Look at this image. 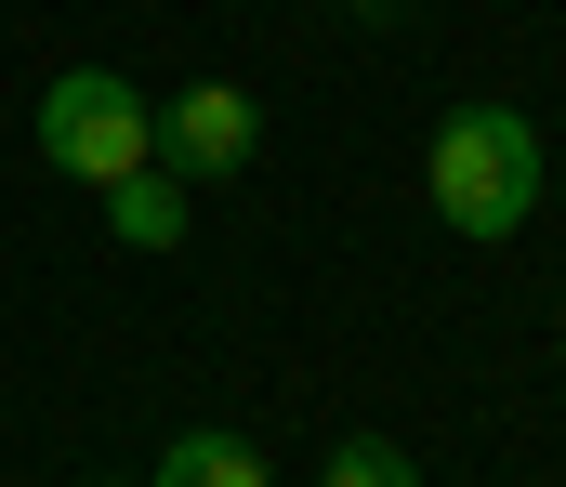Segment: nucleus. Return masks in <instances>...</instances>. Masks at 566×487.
<instances>
[{
    "mask_svg": "<svg viewBox=\"0 0 566 487\" xmlns=\"http://www.w3.org/2000/svg\"><path fill=\"white\" fill-rule=\"evenodd\" d=\"M541 184H554V146H541L527 106H448V119H434L422 198H434L448 237H474V251L527 237V224H541Z\"/></svg>",
    "mask_w": 566,
    "mask_h": 487,
    "instance_id": "f257e3e1",
    "label": "nucleus"
},
{
    "mask_svg": "<svg viewBox=\"0 0 566 487\" xmlns=\"http://www.w3.org/2000/svg\"><path fill=\"white\" fill-rule=\"evenodd\" d=\"M27 133H40V159L66 171V184H119V171L158 159V106H145L119 66H66V80H40V106H27Z\"/></svg>",
    "mask_w": 566,
    "mask_h": 487,
    "instance_id": "f03ea898",
    "label": "nucleus"
},
{
    "mask_svg": "<svg viewBox=\"0 0 566 487\" xmlns=\"http://www.w3.org/2000/svg\"><path fill=\"white\" fill-rule=\"evenodd\" d=\"M251 146H264V106L238 80H185L158 106V171L171 184H224V171H251Z\"/></svg>",
    "mask_w": 566,
    "mask_h": 487,
    "instance_id": "7ed1b4c3",
    "label": "nucleus"
},
{
    "mask_svg": "<svg viewBox=\"0 0 566 487\" xmlns=\"http://www.w3.org/2000/svg\"><path fill=\"white\" fill-rule=\"evenodd\" d=\"M185 198H198V184H171L158 159L119 171V184H106V237H119V251H185Z\"/></svg>",
    "mask_w": 566,
    "mask_h": 487,
    "instance_id": "20e7f679",
    "label": "nucleus"
},
{
    "mask_svg": "<svg viewBox=\"0 0 566 487\" xmlns=\"http://www.w3.org/2000/svg\"><path fill=\"white\" fill-rule=\"evenodd\" d=\"M145 487H277V475H264V448H251V435H171Z\"/></svg>",
    "mask_w": 566,
    "mask_h": 487,
    "instance_id": "39448f33",
    "label": "nucleus"
},
{
    "mask_svg": "<svg viewBox=\"0 0 566 487\" xmlns=\"http://www.w3.org/2000/svg\"><path fill=\"white\" fill-rule=\"evenodd\" d=\"M316 487H422V462H409L396 435H343V448H329V475H316Z\"/></svg>",
    "mask_w": 566,
    "mask_h": 487,
    "instance_id": "423d86ee",
    "label": "nucleus"
},
{
    "mask_svg": "<svg viewBox=\"0 0 566 487\" xmlns=\"http://www.w3.org/2000/svg\"><path fill=\"white\" fill-rule=\"evenodd\" d=\"M554 342H566V304H554Z\"/></svg>",
    "mask_w": 566,
    "mask_h": 487,
    "instance_id": "0eeeda50",
    "label": "nucleus"
}]
</instances>
